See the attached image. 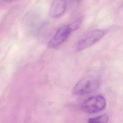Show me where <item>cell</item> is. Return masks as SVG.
I'll return each mask as SVG.
<instances>
[{"instance_id":"obj_3","label":"cell","mask_w":123,"mask_h":123,"mask_svg":"<svg viewBox=\"0 0 123 123\" xmlns=\"http://www.w3.org/2000/svg\"><path fill=\"white\" fill-rule=\"evenodd\" d=\"M106 106L105 98L100 95L91 97L83 102L82 109L83 111L89 113L98 112L104 110Z\"/></svg>"},{"instance_id":"obj_9","label":"cell","mask_w":123,"mask_h":123,"mask_svg":"<svg viewBox=\"0 0 123 123\" xmlns=\"http://www.w3.org/2000/svg\"><path fill=\"white\" fill-rule=\"evenodd\" d=\"M76 1H79L80 0H75Z\"/></svg>"},{"instance_id":"obj_7","label":"cell","mask_w":123,"mask_h":123,"mask_svg":"<svg viewBox=\"0 0 123 123\" xmlns=\"http://www.w3.org/2000/svg\"><path fill=\"white\" fill-rule=\"evenodd\" d=\"M82 22H83V18L81 17L77 18L75 21H73L72 23L69 24L70 28H71L72 32L79 28L81 25Z\"/></svg>"},{"instance_id":"obj_8","label":"cell","mask_w":123,"mask_h":123,"mask_svg":"<svg viewBox=\"0 0 123 123\" xmlns=\"http://www.w3.org/2000/svg\"><path fill=\"white\" fill-rule=\"evenodd\" d=\"M3 0L4 1H6V2H11V1H14L16 0Z\"/></svg>"},{"instance_id":"obj_2","label":"cell","mask_w":123,"mask_h":123,"mask_svg":"<svg viewBox=\"0 0 123 123\" xmlns=\"http://www.w3.org/2000/svg\"><path fill=\"white\" fill-rule=\"evenodd\" d=\"M106 33V31L103 29H95L87 33L79 41L77 50L82 51L91 47L103 38Z\"/></svg>"},{"instance_id":"obj_6","label":"cell","mask_w":123,"mask_h":123,"mask_svg":"<svg viewBox=\"0 0 123 123\" xmlns=\"http://www.w3.org/2000/svg\"><path fill=\"white\" fill-rule=\"evenodd\" d=\"M108 120V115L104 114L99 116L89 118L88 120V123H107Z\"/></svg>"},{"instance_id":"obj_5","label":"cell","mask_w":123,"mask_h":123,"mask_svg":"<svg viewBox=\"0 0 123 123\" xmlns=\"http://www.w3.org/2000/svg\"><path fill=\"white\" fill-rule=\"evenodd\" d=\"M67 0H53L49 9V15L52 18H58L65 12Z\"/></svg>"},{"instance_id":"obj_1","label":"cell","mask_w":123,"mask_h":123,"mask_svg":"<svg viewBox=\"0 0 123 123\" xmlns=\"http://www.w3.org/2000/svg\"><path fill=\"white\" fill-rule=\"evenodd\" d=\"M100 79L97 76H88L80 79L74 86L73 93L76 95H84L96 90L99 86Z\"/></svg>"},{"instance_id":"obj_4","label":"cell","mask_w":123,"mask_h":123,"mask_svg":"<svg viewBox=\"0 0 123 123\" xmlns=\"http://www.w3.org/2000/svg\"><path fill=\"white\" fill-rule=\"evenodd\" d=\"M72 32L69 25L62 26L56 31L55 35L49 42L48 47L51 49L58 47L66 40Z\"/></svg>"}]
</instances>
